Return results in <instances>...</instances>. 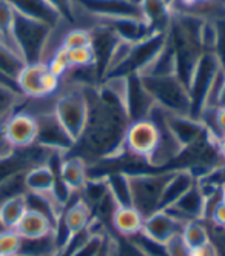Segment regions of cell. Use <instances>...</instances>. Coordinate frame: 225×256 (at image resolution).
<instances>
[{"instance_id":"obj_1","label":"cell","mask_w":225,"mask_h":256,"mask_svg":"<svg viewBox=\"0 0 225 256\" xmlns=\"http://www.w3.org/2000/svg\"><path fill=\"white\" fill-rule=\"evenodd\" d=\"M96 86H84L88 99V120L71 152L85 162L88 159L110 160L119 156L124 150L125 132L130 124L124 110L111 106L99 98Z\"/></svg>"},{"instance_id":"obj_2","label":"cell","mask_w":225,"mask_h":256,"mask_svg":"<svg viewBox=\"0 0 225 256\" xmlns=\"http://www.w3.org/2000/svg\"><path fill=\"white\" fill-rule=\"evenodd\" d=\"M52 31L54 28L48 26L46 24L30 19L17 11L14 12L12 40L25 64L45 62Z\"/></svg>"},{"instance_id":"obj_3","label":"cell","mask_w":225,"mask_h":256,"mask_svg":"<svg viewBox=\"0 0 225 256\" xmlns=\"http://www.w3.org/2000/svg\"><path fill=\"white\" fill-rule=\"evenodd\" d=\"M54 114L64 125L70 138L78 144L88 120V99L84 86L70 85L56 93Z\"/></svg>"},{"instance_id":"obj_4","label":"cell","mask_w":225,"mask_h":256,"mask_svg":"<svg viewBox=\"0 0 225 256\" xmlns=\"http://www.w3.org/2000/svg\"><path fill=\"white\" fill-rule=\"evenodd\" d=\"M142 84L148 94L152 96L154 105L165 110L166 113L190 116V96L188 90L178 76L164 78H142Z\"/></svg>"},{"instance_id":"obj_5","label":"cell","mask_w":225,"mask_h":256,"mask_svg":"<svg viewBox=\"0 0 225 256\" xmlns=\"http://www.w3.org/2000/svg\"><path fill=\"white\" fill-rule=\"evenodd\" d=\"M72 10L74 24L80 16L88 19L91 25L100 20L124 19V17L144 20L139 0H72Z\"/></svg>"},{"instance_id":"obj_6","label":"cell","mask_w":225,"mask_h":256,"mask_svg":"<svg viewBox=\"0 0 225 256\" xmlns=\"http://www.w3.org/2000/svg\"><path fill=\"white\" fill-rule=\"evenodd\" d=\"M172 170L165 172H144L130 174L131 184V198H133V207L144 216L148 218L159 210L160 194Z\"/></svg>"},{"instance_id":"obj_7","label":"cell","mask_w":225,"mask_h":256,"mask_svg":"<svg viewBox=\"0 0 225 256\" xmlns=\"http://www.w3.org/2000/svg\"><path fill=\"white\" fill-rule=\"evenodd\" d=\"M220 64L214 52H202L200 58L196 62V66L193 70V74L190 78V82L186 85L190 96V106L192 113L190 116L194 119H199V114L205 106V99H207L208 90L212 86V82L218 71L220 70Z\"/></svg>"},{"instance_id":"obj_8","label":"cell","mask_w":225,"mask_h":256,"mask_svg":"<svg viewBox=\"0 0 225 256\" xmlns=\"http://www.w3.org/2000/svg\"><path fill=\"white\" fill-rule=\"evenodd\" d=\"M62 80L48 70L45 62L26 64L17 78L18 91L26 99H44L60 90Z\"/></svg>"},{"instance_id":"obj_9","label":"cell","mask_w":225,"mask_h":256,"mask_svg":"<svg viewBox=\"0 0 225 256\" xmlns=\"http://www.w3.org/2000/svg\"><path fill=\"white\" fill-rule=\"evenodd\" d=\"M37 120V139L36 145L48 150V152H58L62 154H68L76 147L74 142L64 125L59 122L58 116L54 114V108L48 112H42L34 116Z\"/></svg>"},{"instance_id":"obj_10","label":"cell","mask_w":225,"mask_h":256,"mask_svg":"<svg viewBox=\"0 0 225 256\" xmlns=\"http://www.w3.org/2000/svg\"><path fill=\"white\" fill-rule=\"evenodd\" d=\"M160 138V130L158 124L150 119H140L130 122L125 132L124 147L131 154L144 158L145 160L152 156Z\"/></svg>"},{"instance_id":"obj_11","label":"cell","mask_w":225,"mask_h":256,"mask_svg":"<svg viewBox=\"0 0 225 256\" xmlns=\"http://www.w3.org/2000/svg\"><path fill=\"white\" fill-rule=\"evenodd\" d=\"M0 133L12 148H28L36 145L37 120L32 114L17 108L16 112L0 125Z\"/></svg>"},{"instance_id":"obj_12","label":"cell","mask_w":225,"mask_h":256,"mask_svg":"<svg viewBox=\"0 0 225 256\" xmlns=\"http://www.w3.org/2000/svg\"><path fill=\"white\" fill-rule=\"evenodd\" d=\"M166 38H168V32H152L148 38L142 39L140 42L133 44V50H131L128 60L112 76L139 74L160 51V48L166 42Z\"/></svg>"},{"instance_id":"obj_13","label":"cell","mask_w":225,"mask_h":256,"mask_svg":"<svg viewBox=\"0 0 225 256\" xmlns=\"http://www.w3.org/2000/svg\"><path fill=\"white\" fill-rule=\"evenodd\" d=\"M126 86H125V96H124V106L125 114L130 122L148 119L150 112L154 106L152 96L145 90L142 79L139 74H128Z\"/></svg>"},{"instance_id":"obj_14","label":"cell","mask_w":225,"mask_h":256,"mask_svg":"<svg viewBox=\"0 0 225 256\" xmlns=\"http://www.w3.org/2000/svg\"><path fill=\"white\" fill-rule=\"evenodd\" d=\"M165 124L170 133L174 136V139L179 142V145L184 148L193 147V145L210 139L205 126L199 119H194L192 116H180V114H165Z\"/></svg>"},{"instance_id":"obj_15","label":"cell","mask_w":225,"mask_h":256,"mask_svg":"<svg viewBox=\"0 0 225 256\" xmlns=\"http://www.w3.org/2000/svg\"><path fill=\"white\" fill-rule=\"evenodd\" d=\"M170 214H173L180 222L190 221H205V212H207V199H205L202 190L196 184L186 192L174 206L166 208Z\"/></svg>"},{"instance_id":"obj_16","label":"cell","mask_w":225,"mask_h":256,"mask_svg":"<svg viewBox=\"0 0 225 256\" xmlns=\"http://www.w3.org/2000/svg\"><path fill=\"white\" fill-rule=\"evenodd\" d=\"M182 227L184 222H180L173 214H170L165 210H158L153 214L145 218L142 232L148 238H152L153 241L165 246L173 236L182 232Z\"/></svg>"},{"instance_id":"obj_17","label":"cell","mask_w":225,"mask_h":256,"mask_svg":"<svg viewBox=\"0 0 225 256\" xmlns=\"http://www.w3.org/2000/svg\"><path fill=\"white\" fill-rule=\"evenodd\" d=\"M88 30L91 32V50H92V54H94V65L98 70L99 79L102 82L110 54L119 38L108 26H104V25H92Z\"/></svg>"},{"instance_id":"obj_18","label":"cell","mask_w":225,"mask_h":256,"mask_svg":"<svg viewBox=\"0 0 225 256\" xmlns=\"http://www.w3.org/2000/svg\"><path fill=\"white\" fill-rule=\"evenodd\" d=\"M194 184H196V178L193 176L190 170H185V168L172 170L160 194L159 210H166L172 206H174Z\"/></svg>"},{"instance_id":"obj_19","label":"cell","mask_w":225,"mask_h":256,"mask_svg":"<svg viewBox=\"0 0 225 256\" xmlns=\"http://www.w3.org/2000/svg\"><path fill=\"white\" fill-rule=\"evenodd\" d=\"M8 2L11 4L14 11L30 17V19L46 24L51 28H58L65 24L59 12L46 0H8Z\"/></svg>"},{"instance_id":"obj_20","label":"cell","mask_w":225,"mask_h":256,"mask_svg":"<svg viewBox=\"0 0 225 256\" xmlns=\"http://www.w3.org/2000/svg\"><path fill=\"white\" fill-rule=\"evenodd\" d=\"M56 173L68 188L74 193H80L88 179V164L80 156L68 153L64 156L60 167Z\"/></svg>"},{"instance_id":"obj_21","label":"cell","mask_w":225,"mask_h":256,"mask_svg":"<svg viewBox=\"0 0 225 256\" xmlns=\"http://www.w3.org/2000/svg\"><path fill=\"white\" fill-rule=\"evenodd\" d=\"M14 230L24 240H39V238L52 234L56 232V224L46 214L28 208Z\"/></svg>"},{"instance_id":"obj_22","label":"cell","mask_w":225,"mask_h":256,"mask_svg":"<svg viewBox=\"0 0 225 256\" xmlns=\"http://www.w3.org/2000/svg\"><path fill=\"white\" fill-rule=\"evenodd\" d=\"M144 22L152 32H168L172 24V8L165 0H139Z\"/></svg>"},{"instance_id":"obj_23","label":"cell","mask_w":225,"mask_h":256,"mask_svg":"<svg viewBox=\"0 0 225 256\" xmlns=\"http://www.w3.org/2000/svg\"><path fill=\"white\" fill-rule=\"evenodd\" d=\"M142 78H164V76H176V56L172 46L170 39L166 38V42L160 48V51L153 58L140 72Z\"/></svg>"},{"instance_id":"obj_24","label":"cell","mask_w":225,"mask_h":256,"mask_svg":"<svg viewBox=\"0 0 225 256\" xmlns=\"http://www.w3.org/2000/svg\"><path fill=\"white\" fill-rule=\"evenodd\" d=\"M145 218L134 207H116L111 216V228L118 236L130 238L144 228Z\"/></svg>"},{"instance_id":"obj_25","label":"cell","mask_w":225,"mask_h":256,"mask_svg":"<svg viewBox=\"0 0 225 256\" xmlns=\"http://www.w3.org/2000/svg\"><path fill=\"white\" fill-rule=\"evenodd\" d=\"M54 182H56V172L48 164L36 166L25 173L26 193H31V194L50 196L54 188Z\"/></svg>"},{"instance_id":"obj_26","label":"cell","mask_w":225,"mask_h":256,"mask_svg":"<svg viewBox=\"0 0 225 256\" xmlns=\"http://www.w3.org/2000/svg\"><path fill=\"white\" fill-rule=\"evenodd\" d=\"M108 193L116 202L118 207H133V198H131V184L130 174L120 170H112L105 174Z\"/></svg>"},{"instance_id":"obj_27","label":"cell","mask_w":225,"mask_h":256,"mask_svg":"<svg viewBox=\"0 0 225 256\" xmlns=\"http://www.w3.org/2000/svg\"><path fill=\"white\" fill-rule=\"evenodd\" d=\"M26 210V194L5 200L0 204V226L4 230H14Z\"/></svg>"},{"instance_id":"obj_28","label":"cell","mask_w":225,"mask_h":256,"mask_svg":"<svg viewBox=\"0 0 225 256\" xmlns=\"http://www.w3.org/2000/svg\"><path fill=\"white\" fill-rule=\"evenodd\" d=\"M24 58L16 50L0 42V72L17 84V78L25 66Z\"/></svg>"},{"instance_id":"obj_29","label":"cell","mask_w":225,"mask_h":256,"mask_svg":"<svg viewBox=\"0 0 225 256\" xmlns=\"http://www.w3.org/2000/svg\"><path fill=\"white\" fill-rule=\"evenodd\" d=\"M180 238L190 250H194V248L212 241L210 228L205 221L185 222L182 227V232H180Z\"/></svg>"},{"instance_id":"obj_30","label":"cell","mask_w":225,"mask_h":256,"mask_svg":"<svg viewBox=\"0 0 225 256\" xmlns=\"http://www.w3.org/2000/svg\"><path fill=\"white\" fill-rule=\"evenodd\" d=\"M25 98L17 90L0 85V125H2L17 108H20Z\"/></svg>"},{"instance_id":"obj_31","label":"cell","mask_w":225,"mask_h":256,"mask_svg":"<svg viewBox=\"0 0 225 256\" xmlns=\"http://www.w3.org/2000/svg\"><path fill=\"white\" fill-rule=\"evenodd\" d=\"M14 8L8 0H0V42L6 44L17 51L12 40V22H14ZM18 52V51H17ZM20 54V52H18Z\"/></svg>"},{"instance_id":"obj_32","label":"cell","mask_w":225,"mask_h":256,"mask_svg":"<svg viewBox=\"0 0 225 256\" xmlns=\"http://www.w3.org/2000/svg\"><path fill=\"white\" fill-rule=\"evenodd\" d=\"M25 173H17L0 182V204H4L5 200L25 196L26 194V187H25Z\"/></svg>"},{"instance_id":"obj_33","label":"cell","mask_w":225,"mask_h":256,"mask_svg":"<svg viewBox=\"0 0 225 256\" xmlns=\"http://www.w3.org/2000/svg\"><path fill=\"white\" fill-rule=\"evenodd\" d=\"M60 46H64L68 51L91 46V32H90V30L82 28V26H74V28L66 30L64 32V36H62Z\"/></svg>"},{"instance_id":"obj_34","label":"cell","mask_w":225,"mask_h":256,"mask_svg":"<svg viewBox=\"0 0 225 256\" xmlns=\"http://www.w3.org/2000/svg\"><path fill=\"white\" fill-rule=\"evenodd\" d=\"M22 248V236L16 230L0 232V254L2 256H18Z\"/></svg>"},{"instance_id":"obj_35","label":"cell","mask_w":225,"mask_h":256,"mask_svg":"<svg viewBox=\"0 0 225 256\" xmlns=\"http://www.w3.org/2000/svg\"><path fill=\"white\" fill-rule=\"evenodd\" d=\"M48 65V70L52 72L54 76H58L60 80L64 79V76L68 72V70L71 68L70 65V56H68V50H65L64 46H59L56 50L51 58L48 59L46 62Z\"/></svg>"},{"instance_id":"obj_36","label":"cell","mask_w":225,"mask_h":256,"mask_svg":"<svg viewBox=\"0 0 225 256\" xmlns=\"http://www.w3.org/2000/svg\"><path fill=\"white\" fill-rule=\"evenodd\" d=\"M70 65L71 68H84V66H96L94 65V54H92L91 46L78 48L68 51Z\"/></svg>"},{"instance_id":"obj_37","label":"cell","mask_w":225,"mask_h":256,"mask_svg":"<svg viewBox=\"0 0 225 256\" xmlns=\"http://www.w3.org/2000/svg\"><path fill=\"white\" fill-rule=\"evenodd\" d=\"M216 30H218V38H216V46H214V56L218 58L220 66L225 70V17L216 19Z\"/></svg>"},{"instance_id":"obj_38","label":"cell","mask_w":225,"mask_h":256,"mask_svg":"<svg viewBox=\"0 0 225 256\" xmlns=\"http://www.w3.org/2000/svg\"><path fill=\"white\" fill-rule=\"evenodd\" d=\"M46 2L59 12L62 20L68 25L74 24V10H72V0H46Z\"/></svg>"},{"instance_id":"obj_39","label":"cell","mask_w":225,"mask_h":256,"mask_svg":"<svg viewBox=\"0 0 225 256\" xmlns=\"http://www.w3.org/2000/svg\"><path fill=\"white\" fill-rule=\"evenodd\" d=\"M165 252H166V256H193L192 250L182 241L180 233L173 236L172 240L165 244Z\"/></svg>"},{"instance_id":"obj_40","label":"cell","mask_w":225,"mask_h":256,"mask_svg":"<svg viewBox=\"0 0 225 256\" xmlns=\"http://www.w3.org/2000/svg\"><path fill=\"white\" fill-rule=\"evenodd\" d=\"M205 222H208L214 227H220V228H225V202L222 199H219L218 202L213 206V208L210 210L208 213V218H207V221Z\"/></svg>"},{"instance_id":"obj_41","label":"cell","mask_w":225,"mask_h":256,"mask_svg":"<svg viewBox=\"0 0 225 256\" xmlns=\"http://www.w3.org/2000/svg\"><path fill=\"white\" fill-rule=\"evenodd\" d=\"M208 228H210L212 242L214 244V247L218 250V254L219 256H225V228L214 227L212 224H208Z\"/></svg>"},{"instance_id":"obj_42","label":"cell","mask_w":225,"mask_h":256,"mask_svg":"<svg viewBox=\"0 0 225 256\" xmlns=\"http://www.w3.org/2000/svg\"><path fill=\"white\" fill-rule=\"evenodd\" d=\"M216 128L219 136H225V106L216 108Z\"/></svg>"},{"instance_id":"obj_43","label":"cell","mask_w":225,"mask_h":256,"mask_svg":"<svg viewBox=\"0 0 225 256\" xmlns=\"http://www.w3.org/2000/svg\"><path fill=\"white\" fill-rule=\"evenodd\" d=\"M214 145H216V150H218L219 156L225 162V136H220L218 140H214Z\"/></svg>"},{"instance_id":"obj_44","label":"cell","mask_w":225,"mask_h":256,"mask_svg":"<svg viewBox=\"0 0 225 256\" xmlns=\"http://www.w3.org/2000/svg\"><path fill=\"white\" fill-rule=\"evenodd\" d=\"M0 85H4V86H10V88H14V90H17L18 91V86H17V84L14 82V80H11V79H8L6 76H4L2 72H0ZM20 93V91H18ZM22 94V93H20Z\"/></svg>"},{"instance_id":"obj_45","label":"cell","mask_w":225,"mask_h":256,"mask_svg":"<svg viewBox=\"0 0 225 256\" xmlns=\"http://www.w3.org/2000/svg\"><path fill=\"white\" fill-rule=\"evenodd\" d=\"M219 106H225V79L220 88V93H219V99H218V108Z\"/></svg>"},{"instance_id":"obj_46","label":"cell","mask_w":225,"mask_h":256,"mask_svg":"<svg viewBox=\"0 0 225 256\" xmlns=\"http://www.w3.org/2000/svg\"><path fill=\"white\" fill-rule=\"evenodd\" d=\"M220 199L225 202V188H222V192H220Z\"/></svg>"},{"instance_id":"obj_47","label":"cell","mask_w":225,"mask_h":256,"mask_svg":"<svg viewBox=\"0 0 225 256\" xmlns=\"http://www.w3.org/2000/svg\"><path fill=\"white\" fill-rule=\"evenodd\" d=\"M0 256H2V254H0Z\"/></svg>"},{"instance_id":"obj_48","label":"cell","mask_w":225,"mask_h":256,"mask_svg":"<svg viewBox=\"0 0 225 256\" xmlns=\"http://www.w3.org/2000/svg\"><path fill=\"white\" fill-rule=\"evenodd\" d=\"M224 2H225V0H224Z\"/></svg>"}]
</instances>
